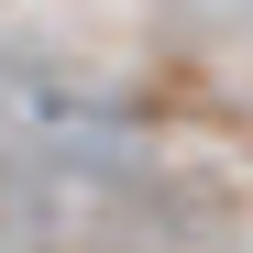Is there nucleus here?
I'll return each mask as SVG.
<instances>
[{"mask_svg": "<svg viewBox=\"0 0 253 253\" xmlns=\"http://www.w3.org/2000/svg\"><path fill=\"white\" fill-rule=\"evenodd\" d=\"M209 11H242V0H209Z\"/></svg>", "mask_w": 253, "mask_h": 253, "instance_id": "f257e3e1", "label": "nucleus"}]
</instances>
